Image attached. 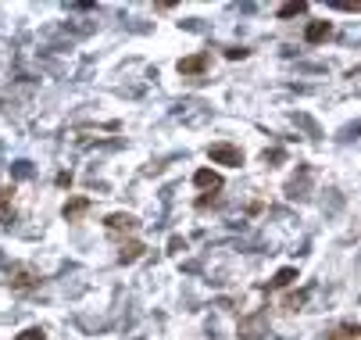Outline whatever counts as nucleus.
Returning a JSON list of instances; mask_svg holds the SVG:
<instances>
[{"mask_svg":"<svg viewBox=\"0 0 361 340\" xmlns=\"http://www.w3.org/2000/svg\"><path fill=\"white\" fill-rule=\"evenodd\" d=\"M208 158L215 165H226V168H240L243 165V151L232 147V144H211L208 147Z\"/></svg>","mask_w":361,"mask_h":340,"instance_id":"obj_4","label":"nucleus"},{"mask_svg":"<svg viewBox=\"0 0 361 340\" xmlns=\"http://www.w3.org/2000/svg\"><path fill=\"white\" fill-rule=\"evenodd\" d=\"M301 11H308V0H290V4L279 8V18H293V14H301Z\"/></svg>","mask_w":361,"mask_h":340,"instance_id":"obj_12","label":"nucleus"},{"mask_svg":"<svg viewBox=\"0 0 361 340\" xmlns=\"http://www.w3.org/2000/svg\"><path fill=\"white\" fill-rule=\"evenodd\" d=\"M14 215V187H0V226H8Z\"/></svg>","mask_w":361,"mask_h":340,"instance_id":"obj_9","label":"nucleus"},{"mask_svg":"<svg viewBox=\"0 0 361 340\" xmlns=\"http://www.w3.org/2000/svg\"><path fill=\"white\" fill-rule=\"evenodd\" d=\"M57 187H72V172H57Z\"/></svg>","mask_w":361,"mask_h":340,"instance_id":"obj_16","label":"nucleus"},{"mask_svg":"<svg viewBox=\"0 0 361 340\" xmlns=\"http://www.w3.org/2000/svg\"><path fill=\"white\" fill-rule=\"evenodd\" d=\"M14 340H46V330L43 326H29V330H22Z\"/></svg>","mask_w":361,"mask_h":340,"instance_id":"obj_13","label":"nucleus"},{"mask_svg":"<svg viewBox=\"0 0 361 340\" xmlns=\"http://www.w3.org/2000/svg\"><path fill=\"white\" fill-rule=\"evenodd\" d=\"M193 187L197 190H222V176H218V172H211V168H197V172H193Z\"/></svg>","mask_w":361,"mask_h":340,"instance_id":"obj_6","label":"nucleus"},{"mask_svg":"<svg viewBox=\"0 0 361 340\" xmlns=\"http://www.w3.org/2000/svg\"><path fill=\"white\" fill-rule=\"evenodd\" d=\"M329 36H333V25H329L325 18L308 22V29H304V40H308V43H325Z\"/></svg>","mask_w":361,"mask_h":340,"instance_id":"obj_7","label":"nucleus"},{"mask_svg":"<svg viewBox=\"0 0 361 340\" xmlns=\"http://www.w3.org/2000/svg\"><path fill=\"white\" fill-rule=\"evenodd\" d=\"M144 251H147V247L139 244V240H122V247H118V261H122V265H133L136 258H144Z\"/></svg>","mask_w":361,"mask_h":340,"instance_id":"obj_8","label":"nucleus"},{"mask_svg":"<svg viewBox=\"0 0 361 340\" xmlns=\"http://www.w3.org/2000/svg\"><path fill=\"white\" fill-rule=\"evenodd\" d=\"M40 272L33 269V265H11L8 269V287H11V293H33V290H40Z\"/></svg>","mask_w":361,"mask_h":340,"instance_id":"obj_1","label":"nucleus"},{"mask_svg":"<svg viewBox=\"0 0 361 340\" xmlns=\"http://www.w3.org/2000/svg\"><path fill=\"white\" fill-rule=\"evenodd\" d=\"M90 208H93V205H90V197H68V200H65V208H61V219H65V222H79Z\"/></svg>","mask_w":361,"mask_h":340,"instance_id":"obj_5","label":"nucleus"},{"mask_svg":"<svg viewBox=\"0 0 361 340\" xmlns=\"http://www.w3.org/2000/svg\"><path fill=\"white\" fill-rule=\"evenodd\" d=\"M104 229L111 237H133L136 229H139V219H136V215H129V211H111L104 219Z\"/></svg>","mask_w":361,"mask_h":340,"instance_id":"obj_2","label":"nucleus"},{"mask_svg":"<svg viewBox=\"0 0 361 340\" xmlns=\"http://www.w3.org/2000/svg\"><path fill=\"white\" fill-rule=\"evenodd\" d=\"M304 301H308V290H304V293H290V298H286V308H290V312H301Z\"/></svg>","mask_w":361,"mask_h":340,"instance_id":"obj_14","label":"nucleus"},{"mask_svg":"<svg viewBox=\"0 0 361 340\" xmlns=\"http://www.w3.org/2000/svg\"><path fill=\"white\" fill-rule=\"evenodd\" d=\"M226 57H229V61H243V57H247V51H243V47H229V51H226Z\"/></svg>","mask_w":361,"mask_h":340,"instance_id":"obj_15","label":"nucleus"},{"mask_svg":"<svg viewBox=\"0 0 361 340\" xmlns=\"http://www.w3.org/2000/svg\"><path fill=\"white\" fill-rule=\"evenodd\" d=\"M293 280H297V269H279V272H276V280H272L269 287H272V290H282V287H290Z\"/></svg>","mask_w":361,"mask_h":340,"instance_id":"obj_11","label":"nucleus"},{"mask_svg":"<svg viewBox=\"0 0 361 340\" xmlns=\"http://www.w3.org/2000/svg\"><path fill=\"white\" fill-rule=\"evenodd\" d=\"M358 337H361L358 322H343V326H336L333 333H329V340H358Z\"/></svg>","mask_w":361,"mask_h":340,"instance_id":"obj_10","label":"nucleus"},{"mask_svg":"<svg viewBox=\"0 0 361 340\" xmlns=\"http://www.w3.org/2000/svg\"><path fill=\"white\" fill-rule=\"evenodd\" d=\"M208 68H211V54H204V51H197L190 57H179V65H176V72L183 75V79H200Z\"/></svg>","mask_w":361,"mask_h":340,"instance_id":"obj_3","label":"nucleus"}]
</instances>
